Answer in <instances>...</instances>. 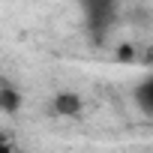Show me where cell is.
Segmentation results:
<instances>
[{
	"instance_id": "7a4b0ae2",
	"label": "cell",
	"mask_w": 153,
	"mask_h": 153,
	"mask_svg": "<svg viewBox=\"0 0 153 153\" xmlns=\"http://www.w3.org/2000/svg\"><path fill=\"white\" fill-rule=\"evenodd\" d=\"M135 102H138V108L147 117H153V75H147V78L135 87Z\"/></svg>"
},
{
	"instance_id": "3957f363",
	"label": "cell",
	"mask_w": 153,
	"mask_h": 153,
	"mask_svg": "<svg viewBox=\"0 0 153 153\" xmlns=\"http://www.w3.org/2000/svg\"><path fill=\"white\" fill-rule=\"evenodd\" d=\"M87 3H90V6H105L108 0H87Z\"/></svg>"
},
{
	"instance_id": "6da1fadb",
	"label": "cell",
	"mask_w": 153,
	"mask_h": 153,
	"mask_svg": "<svg viewBox=\"0 0 153 153\" xmlns=\"http://www.w3.org/2000/svg\"><path fill=\"white\" fill-rule=\"evenodd\" d=\"M54 114H60V117L81 114V96L72 93V90H60V93L54 96Z\"/></svg>"
}]
</instances>
